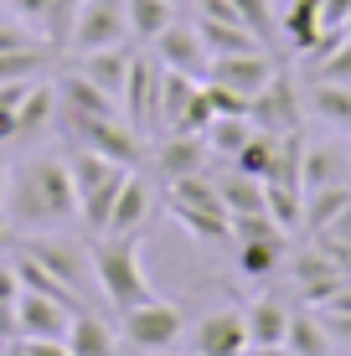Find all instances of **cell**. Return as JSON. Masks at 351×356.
<instances>
[{
  "label": "cell",
  "instance_id": "cell-28",
  "mask_svg": "<svg viewBox=\"0 0 351 356\" xmlns=\"http://www.w3.org/2000/svg\"><path fill=\"white\" fill-rule=\"evenodd\" d=\"M217 196H222V212H227V217L269 212V207H263V181L243 176V170H227V176H217Z\"/></svg>",
  "mask_w": 351,
  "mask_h": 356
},
{
  "label": "cell",
  "instance_id": "cell-31",
  "mask_svg": "<svg viewBox=\"0 0 351 356\" xmlns=\"http://www.w3.org/2000/svg\"><path fill=\"white\" fill-rule=\"evenodd\" d=\"M78 6H83V0H52L47 16L36 21V36H42L52 52H67V36H72V21H78Z\"/></svg>",
  "mask_w": 351,
  "mask_h": 356
},
{
  "label": "cell",
  "instance_id": "cell-2",
  "mask_svg": "<svg viewBox=\"0 0 351 356\" xmlns=\"http://www.w3.org/2000/svg\"><path fill=\"white\" fill-rule=\"evenodd\" d=\"M88 264H93V284H99L104 305L108 310H135L140 300H150V279H145V264H140V232H129V238H99L88 243Z\"/></svg>",
  "mask_w": 351,
  "mask_h": 356
},
{
  "label": "cell",
  "instance_id": "cell-7",
  "mask_svg": "<svg viewBox=\"0 0 351 356\" xmlns=\"http://www.w3.org/2000/svg\"><path fill=\"white\" fill-rule=\"evenodd\" d=\"M248 119H253L259 134H300V124H305V93L295 88V78L274 72V78L248 98Z\"/></svg>",
  "mask_w": 351,
  "mask_h": 356
},
{
  "label": "cell",
  "instance_id": "cell-13",
  "mask_svg": "<svg viewBox=\"0 0 351 356\" xmlns=\"http://www.w3.org/2000/svg\"><path fill=\"white\" fill-rule=\"evenodd\" d=\"M279 72V63H274V52L269 47H259V52H233V57H212V67H207V78L212 83H222V88H233V93H243L253 98L263 88V83Z\"/></svg>",
  "mask_w": 351,
  "mask_h": 356
},
{
  "label": "cell",
  "instance_id": "cell-11",
  "mask_svg": "<svg viewBox=\"0 0 351 356\" xmlns=\"http://www.w3.org/2000/svg\"><path fill=\"white\" fill-rule=\"evenodd\" d=\"M155 63H161L165 72H186V78H207V67H212V52H207V42L197 36V21H171L161 36H155Z\"/></svg>",
  "mask_w": 351,
  "mask_h": 356
},
{
  "label": "cell",
  "instance_id": "cell-14",
  "mask_svg": "<svg viewBox=\"0 0 351 356\" xmlns=\"http://www.w3.org/2000/svg\"><path fill=\"white\" fill-rule=\"evenodd\" d=\"M155 176L161 181H181V176H202L212 161L207 140L202 134H165V140H155Z\"/></svg>",
  "mask_w": 351,
  "mask_h": 356
},
{
  "label": "cell",
  "instance_id": "cell-25",
  "mask_svg": "<svg viewBox=\"0 0 351 356\" xmlns=\"http://www.w3.org/2000/svg\"><path fill=\"white\" fill-rule=\"evenodd\" d=\"M197 36L207 42L212 57H233V52H259V36L248 26H238V21H217V16H197Z\"/></svg>",
  "mask_w": 351,
  "mask_h": 356
},
{
  "label": "cell",
  "instance_id": "cell-41",
  "mask_svg": "<svg viewBox=\"0 0 351 356\" xmlns=\"http://www.w3.org/2000/svg\"><path fill=\"white\" fill-rule=\"evenodd\" d=\"M6 191H10V161H6V145H0V217H6Z\"/></svg>",
  "mask_w": 351,
  "mask_h": 356
},
{
  "label": "cell",
  "instance_id": "cell-22",
  "mask_svg": "<svg viewBox=\"0 0 351 356\" xmlns=\"http://www.w3.org/2000/svg\"><path fill=\"white\" fill-rule=\"evenodd\" d=\"M289 305L279 300V294H263V300H253L243 310L248 321V346H284V330H289Z\"/></svg>",
  "mask_w": 351,
  "mask_h": 356
},
{
  "label": "cell",
  "instance_id": "cell-37",
  "mask_svg": "<svg viewBox=\"0 0 351 356\" xmlns=\"http://www.w3.org/2000/svg\"><path fill=\"white\" fill-rule=\"evenodd\" d=\"M47 6H52V0H6V10H10V16H21L26 26H36V21L47 16Z\"/></svg>",
  "mask_w": 351,
  "mask_h": 356
},
{
  "label": "cell",
  "instance_id": "cell-26",
  "mask_svg": "<svg viewBox=\"0 0 351 356\" xmlns=\"http://www.w3.org/2000/svg\"><path fill=\"white\" fill-rule=\"evenodd\" d=\"M279 268H284V232H279V238L238 243V274H243V279H274Z\"/></svg>",
  "mask_w": 351,
  "mask_h": 356
},
{
  "label": "cell",
  "instance_id": "cell-38",
  "mask_svg": "<svg viewBox=\"0 0 351 356\" xmlns=\"http://www.w3.org/2000/svg\"><path fill=\"white\" fill-rule=\"evenodd\" d=\"M346 16H351V0H320V21H325V31H341V26H346Z\"/></svg>",
  "mask_w": 351,
  "mask_h": 356
},
{
  "label": "cell",
  "instance_id": "cell-17",
  "mask_svg": "<svg viewBox=\"0 0 351 356\" xmlns=\"http://www.w3.org/2000/svg\"><path fill=\"white\" fill-rule=\"evenodd\" d=\"M300 186H351V150L341 140H320L305 145V161H300Z\"/></svg>",
  "mask_w": 351,
  "mask_h": 356
},
{
  "label": "cell",
  "instance_id": "cell-33",
  "mask_svg": "<svg viewBox=\"0 0 351 356\" xmlns=\"http://www.w3.org/2000/svg\"><path fill=\"white\" fill-rule=\"evenodd\" d=\"M269 165H274V134H253L243 150L233 155V170H243V176H253V181L269 176Z\"/></svg>",
  "mask_w": 351,
  "mask_h": 356
},
{
  "label": "cell",
  "instance_id": "cell-1",
  "mask_svg": "<svg viewBox=\"0 0 351 356\" xmlns=\"http://www.w3.org/2000/svg\"><path fill=\"white\" fill-rule=\"evenodd\" d=\"M6 222L16 232H52L78 222V191H72L63 155H31V161L10 165Z\"/></svg>",
  "mask_w": 351,
  "mask_h": 356
},
{
  "label": "cell",
  "instance_id": "cell-10",
  "mask_svg": "<svg viewBox=\"0 0 351 356\" xmlns=\"http://www.w3.org/2000/svg\"><path fill=\"white\" fill-rule=\"evenodd\" d=\"M78 310H83V305H67V300H52V294L21 289L16 294V336L21 341H63Z\"/></svg>",
  "mask_w": 351,
  "mask_h": 356
},
{
  "label": "cell",
  "instance_id": "cell-36",
  "mask_svg": "<svg viewBox=\"0 0 351 356\" xmlns=\"http://www.w3.org/2000/svg\"><path fill=\"white\" fill-rule=\"evenodd\" d=\"M316 315H320L325 336H331V346L336 351H351V315L346 310H316Z\"/></svg>",
  "mask_w": 351,
  "mask_h": 356
},
{
  "label": "cell",
  "instance_id": "cell-40",
  "mask_svg": "<svg viewBox=\"0 0 351 356\" xmlns=\"http://www.w3.org/2000/svg\"><path fill=\"white\" fill-rule=\"evenodd\" d=\"M21 351L26 356H72L63 341H21Z\"/></svg>",
  "mask_w": 351,
  "mask_h": 356
},
{
  "label": "cell",
  "instance_id": "cell-5",
  "mask_svg": "<svg viewBox=\"0 0 351 356\" xmlns=\"http://www.w3.org/2000/svg\"><path fill=\"white\" fill-rule=\"evenodd\" d=\"M63 119V129H67V140L72 145H83V150H99L108 155V161H119V165H129V170H140L145 165V134L140 129H129V119L119 114V119H67V114H57Z\"/></svg>",
  "mask_w": 351,
  "mask_h": 356
},
{
  "label": "cell",
  "instance_id": "cell-32",
  "mask_svg": "<svg viewBox=\"0 0 351 356\" xmlns=\"http://www.w3.org/2000/svg\"><path fill=\"white\" fill-rule=\"evenodd\" d=\"M227 6H233V16L243 21V26L259 36L263 47L279 36V21H274V6H269V0H227Z\"/></svg>",
  "mask_w": 351,
  "mask_h": 356
},
{
  "label": "cell",
  "instance_id": "cell-27",
  "mask_svg": "<svg viewBox=\"0 0 351 356\" xmlns=\"http://www.w3.org/2000/svg\"><path fill=\"white\" fill-rule=\"evenodd\" d=\"M284 346H289V356H336V346H331V336H325L316 310H295L289 315Z\"/></svg>",
  "mask_w": 351,
  "mask_h": 356
},
{
  "label": "cell",
  "instance_id": "cell-30",
  "mask_svg": "<svg viewBox=\"0 0 351 356\" xmlns=\"http://www.w3.org/2000/svg\"><path fill=\"white\" fill-rule=\"evenodd\" d=\"M52 47H26V52H0V88L6 83H36L52 63Z\"/></svg>",
  "mask_w": 351,
  "mask_h": 356
},
{
  "label": "cell",
  "instance_id": "cell-4",
  "mask_svg": "<svg viewBox=\"0 0 351 356\" xmlns=\"http://www.w3.org/2000/svg\"><path fill=\"white\" fill-rule=\"evenodd\" d=\"M181 336H186V310L176 300H161V294H150L135 310L119 315V346H129L140 356L145 351H171Z\"/></svg>",
  "mask_w": 351,
  "mask_h": 356
},
{
  "label": "cell",
  "instance_id": "cell-16",
  "mask_svg": "<svg viewBox=\"0 0 351 356\" xmlns=\"http://www.w3.org/2000/svg\"><path fill=\"white\" fill-rule=\"evenodd\" d=\"M52 88H57V114H67V119H119L124 114V108L108 93H99L83 72H63Z\"/></svg>",
  "mask_w": 351,
  "mask_h": 356
},
{
  "label": "cell",
  "instance_id": "cell-21",
  "mask_svg": "<svg viewBox=\"0 0 351 356\" xmlns=\"http://www.w3.org/2000/svg\"><path fill=\"white\" fill-rule=\"evenodd\" d=\"M305 114H316L325 129H336V134H351V88L346 83H320V78H310V88H305Z\"/></svg>",
  "mask_w": 351,
  "mask_h": 356
},
{
  "label": "cell",
  "instance_id": "cell-8",
  "mask_svg": "<svg viewBox=\"0 0 351 356\" xmlns=\"http://www.w3.org/2000/svg\"><path fill=\"white\" fill-rule=\"evenodd\" d=\"M161 88H165V67L155 63V57H140L129 63V83H124V98H119V108H124L129 129H140L145 140H150L155 129H161Z\"/></svg>",
  "mask_w": 351,
  "mask_h": 356
},
{
  "label": "cell",
  "instance_id": "cell-45",
  "mask_svg": "<svg viewBox=\"0 0 351 356\" xmlns=\"http://www.w3.org/2000/svg\"><path fill=\"white\" fill-rule=\"evenodd\" d=\"M114 6H119V0H114Z\"/></svg>",
  "mask_w": 351,
  "mask_h": 356
},
{
  "label": "cell",
  "instance_id": "cell-24",
  "mask_svg": "<svg viewBox=\"0 0 351 356\" xmlns=\"http://www.w3.org/2000/svg\"><path fill=\"white\" fill-rule=\"evenodd\" d=\"M253 119L248 114H212V124L202 129V140H207V150H212V161H233L238 150L253 140Z\"/></svg>",
  "mask_w": 351,
  "mask_h": 356
},
{
  "label": "cell",
  "instance_id": "cell-29",
  "mask_svg": "<svg viewBox=\"0 0 351 356\" xmlns=\"http://www.w3.org/2000/svg\"><path fill=\"white\" fill-rule=\"evenodd\" d=\"M346 207H351V186H316V191H305V217H300V227L320 232L331 217H341Z\"/></svg>",
  "mask_w": 351,
  "mask_h": 356
},
{
  "label": "cell",
  "instance_id": "cell-18",
  "mask_svg": "<svg viewBox=\"0 0 351 356\" xmlns=\"http://www.w3.org/2000/svg\"><path fill=\"white\" fill-rule=\"evenodd\" d=\"M52 124H57V88L36 78L31 88H26V98L16 104V145H21V140H31V145L47 140Z\"/></svg>",
  "mask_w": 351,
  "mask_h": 356
},
{
  "label": "cell",
  "instance_id": "cell-9",
  "mask_svg": "<svg viewBox=\"0 0 351 356\" xmlns=\"http://www.w3.org/2000/svg\"><path fill=\"white\" fill-rule=\"evenodd\" d=\"M129 42V26H124V0H83L78 6V21H72V36H67V52H104V47H124Z\"/></svg>",
  "mask_w": 351,
  "mask_h": 356
},
{
  "label": "cell",
  "instance_id": "cell-6",
  "mask_svg": "<svg viewBox=\"0 0 351 356\" xmlns=\"http://www.w3.org/2000/svg\"><path fill=\"white\" fill-rule=\"evenodd\" d=\"M21 253L36 259L47 274H57L72 294H88L93 284V264H88V243H78L72 232H31L21 243Z\"/></svg>",
  "mask_w": 351,
  "mask_h": 356
},
{
  "label": "cell",
  "instance_id": "cell-3",
  "mask_svg": "<svg viewBox=\"0 0 351 356\" xmlns=\"http://www.w3.org/2000/svg\"><path fill=\"white\" fill-rule=\"evenodd\" d=\"M63 161H67L72 191H78V222L88 232H104L108 212H114V196L129 181V165L108 161V155H99V150H83V145H72Z\"/></svg>",
  "mask_w": 351,
  "mask_h": 356
},
{
  "label": "cell",
  "instance_id": "cell-23",
  "mask_svg": "<svg viewBox=\"0 0 351 356\" xmlns=\"http://www.w3.org/2000/svg\"><path fill=\"white\" fill-rule=\"evenodd\" d=\"M176 21V0H124V26H129V42L150 47L155 36Z\"/></svg>",
  "mask_w": 351,
  "mask_h": 356
},
{
  "label": "cell",
  "instance_id": "cell-39",
  "mask_svg": "<svg viewBox=\"0 0 351 356\" xmlns=\"http://www.w3.org/2000/svg\"><path fill=\"white\" fill-rule=\"evenodd\" d=\"M16 294H21L16 264H10V259H0V305H16Z\"/></svg>",
  "mask_w": 351,
  "mask_h": 356
},
{
  "label": "cell",
  "instance_id": "cell-19",
  "mask_svg": "<svg viewBox=\"0 0 351 356\" xmlns=\"http://www.w3.org/2000/svg\"><path fill=\"white\" fill-rule=\"evenodd\" d=\"M63 346H67L72 356H119V330L108 325L99 310H88V305H83V310L72 315Z\"/></svg>",
  "mask_w": 351,
  "mask_h": 356
},
{
  "label": "cell",
  "instance_id": "cell-15",
  "mask_svg": "<svg viewBox=\"0 0 351 356\" xmlns=\"http://www.w3.org/2000/svg\"><path fill=\"white\" fill-rule=\"evenodd\" d=\"M150 212H155L150 181H145L140 170H129V181H124V186H119V196H114V212H108L104 232H108V238H129V232H140L145 222H150ZM93 238H99V232H93Z\"/></svg>",
  "mask_w": 351,
  "mask_h": 356
},
{
  "label": "cell",
  "instance_id": "cell-35",
  "mask_svg": "<svg viewBox=\"0 0 351 356\" xmlns=\"http://www.w3.org/2000/svg\"><path fill=\"white\" fill-rule=\"evenodd\" d=\"M26 47H47L36 26H26L21 16H10V10H0V52H26Z\"/></svg>",
  "mask_w": 351,
  "mask_h": 356
},
{
  "label": "cell",
  "instance_id": "cell-20",
  "mask_svg": "<svg viewBox=\"0 0 351 356\" xmlns=\"http://www.w3.org/2000/svg\"><path fill=\"white\" fill-rule=\"evenodd\" d=\"M129 63H135V52L129 47H104V52H83V78L93 83L99 93H108L119 104L124 98V83H129Z\"/></svg>",
  "mask_w": 351,
  "mask_h": 356
},
{
  "label": "cell",
  "instance_id": "cell-34",
  "mask_svg": "<svg viewBox=\"0 0 351 356\" xmlns=\"http://www.w3.org/2000/svg\"><path fill=\"white\" fill-rule=\"evenodd\" d=\"M305 72L320 78V83H346L351 88V36H341V47H336L331 57H320V63H310Z\"/></svg>",
  "mask_w": 351,
  "mask_h": 356
},
{
  "label": "cell",
  "instance_id": "cell-44",
  "mask_svg": "<svg viewBox=\"0 0 351 356\" xmlns=\"http://www.w3.org/2000/svg\"><path fill=\"white\" fill-rule=\"evenodd\" d=\"M0 10H6V0H0Z\"/></svg>",
  "mask_w": 351,
  "mask_h": 356
},
{
  "label": "cell",
  "instance_id": "cell-42",
  "mask_svg": "<svg viewBox=\"0 0 351 356\" xmlns=\"http://www.w3.org/2000/svg\"><path fill=\"white\" fill-rule=\"evenodd\" d=\"M243 356H289V346H248Z\"/></svg>",
  "mask_w": 351,
  "mask_h": 356
},
{
  "label": "cell",
  "instance_id": "cell-43",
  "mask_svg": "<svg viewBox=\"0 0 351 356\" xmlns=\"http://www.w3.org/2000/svg\"><path fill=\"white\" fill-rule=\"evenodd\" d=\"M145 356H171V351H145Z\"/></svg>",
  "mask_w": 351,
  "mask_h": 356
},
{
  "label": "cell",
  "instance_id": "cell-12",
  "mask_svg": "<svg viewBox=\"0 0 351 356\" xmlns=\"http://www.w3.org/2000/svg\"><path fill=\"white\" fill-rule=\"evenodd\" d=\"M243 351H248L243 310H212L191 325V356H243Z\"/></svg>",
  "mask_w": 351,
  "mask_h": 356
}]
</instances>
